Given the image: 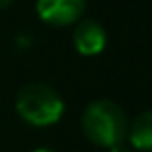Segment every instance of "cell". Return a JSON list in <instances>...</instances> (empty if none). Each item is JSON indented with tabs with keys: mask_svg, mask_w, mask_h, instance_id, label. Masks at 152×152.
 Masks as SVG:
<instances>
[{
	"mask_svg": "<svg viewBox=\"0 0 152 152\" xmlns=\"http://www.w3.org/2000/svg\"><path fill=\"white\" fill-rule=\"evenodd\" d=\"M86 135L98 146H115L121 144L127 135V117L123 108L110 100H96L92 102L81 119Z\"/></svg>",
	"mask_w": 152,
	"mask_h": 152,
	"instance_id": "cell-1",
	"label": "cell"
},
{
	"mask_svg": "<svg viewBox=\"0 0 152 152\" xmlns=\"http://www.w3.org/2000/svg\"><path fill=\"white\" fill-rule=\"evenodd\" d=\"M65 110L58 92L46 83H27L17 96V113L31 125H52Z\"/></svg>",
	"mask_w": 152,
	"mask_h": 152,
	"instance_id": "cell-2",
	"label": "cell"
},
{
	"mask_svg": "<svg viewBox=\"0 0 152 152\" xmlns=\"http://www.w3.org/2000/svg\"><path fill=\"white\" fill-rule=\"evenodd\" d=\"M36 9L42 21L63 27L75 23L83 15L86 0H38Z\"/></svg>",
	"mask_w": 152,
	"mask_h": 152,
	"instance_id": "cell-3",
	"label": "cell"
},
{
	"mask_svg": "<svg viewBox=\"0 0 152 152\" xmlns=\"http://www.w3.org/2000/svg\"><path fill=\"white\" fill-rule=\"evenodd\" d=\"M73 42H75V48L86 54V56H94V54H100L102 48L106 46V31L104 27L94 21V19H86L81 21L75 31H73Z\"/></svg>",
	"mask_w": 152,
	"mask_h": 152,
	"instance_id": "cell-4",
	"label": "cell"
},
{
	"mask_svg": "<svg viewBox=\"0 0 152 152\" xmlns=\"http://www.w3.org/2000/svg\"><path fill=\"white\" fill-rule=\"evenodd\" d=\"M127 135H129V142L133 148L152 150V110L137 115L133 119L131 127L127 129Z\"/></svg>",
	"mask_w": 152,
	"mask_h": 152,
	"instance_id": "cell-5",
	"label": "cell"
},
{
	"mask_svg": "<svg viewBox=\"0 0 152 152\" xmlns=\"http://www.w3.org/2000/svg\"><path fill=\"white\" fill-rule=\"evenodd\" d=\"M110 152H131V150H129V148H127V146L121 142V144H115V146H110Z\"/></svg>",
	"mask_w": 152,
	"mask_h": 152,
	"instance_id": "cell-6",
	"label": "cell"
},
{
	"mask_svg": "<svg viewBox=\"0 0 152 152\" xmlns=\"http://www.w3.org/2000/svg\"><path fill=\"white\" fill-rule=\"evenodd\" d=\"M15 2V0H0V9H7V7H11Z\"/></svg>",
	"mask_w": 152,
	"mask_h": 152,
	"instance_id": "cell-7",
	"label": "cell"
},
{
	"mask_svg": "<svg viewBox=\"0 0 152 152\" xmlns=\"http://www.w3.org/2000/svg\"><path fill=\"white\" fill-rule=\"evenodd\" d=\"M34 152H50L48 148H38V150H34Z\"/></svg>",
	"mask_w": 152,
	"mask_h": 152,
	"instance_id": "cell-8",
	"label": "cell"
}]
</instances>
